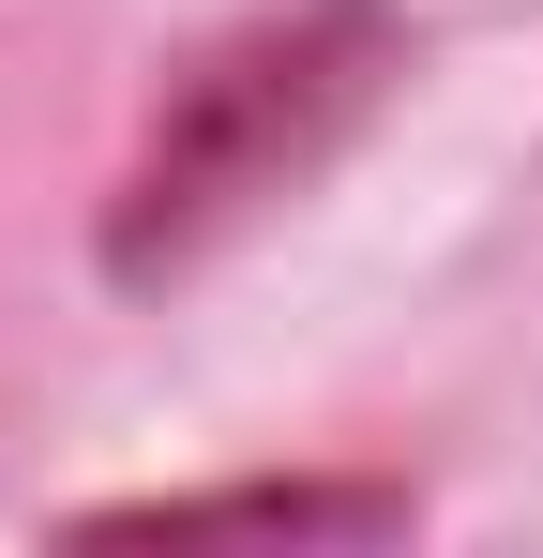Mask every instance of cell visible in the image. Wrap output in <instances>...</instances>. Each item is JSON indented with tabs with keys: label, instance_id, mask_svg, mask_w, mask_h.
Listing matches in <instances>:
<instances>
[{
	"label": "cell",
	"instance_id": "6da1fadb",
	"mask_svg": "<svg viewBox=\"0 0 543 558\" xmlns=\"http://www.w3.org/2000/svg\"><path fill=\"white\" fill-rule=\"evenodd\" d=\"M408 61H423L408 0H257L152 92L121 182H106V227H90V272L121 302L196 287L227 242H257L287 196H317L393 121Z\"/></svg>",
	"mask_w": 543,
	"mask_h": 558
},
{
	"label": "cell",
	"instance_id": "7a4b0ae2",
	"mask_svg": "<svg viewBox=\"0 0 543 558\" xmlns=\"http://www.w3.org/2000/svg\"><path fill=\"white\" fill-rule=\"evenodd\" d=\"M212 529H257V544H408L423 498L377 483V468H287V483H152V498H106L61 544H212Z\"/></svg>",
	"mask_w": 543,
	"mask_h": 558
}]
</instances>
